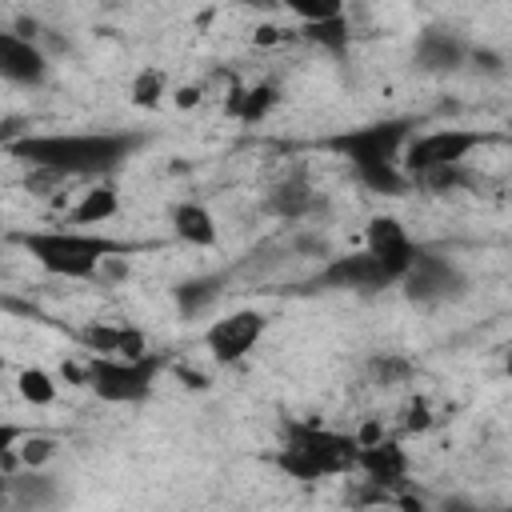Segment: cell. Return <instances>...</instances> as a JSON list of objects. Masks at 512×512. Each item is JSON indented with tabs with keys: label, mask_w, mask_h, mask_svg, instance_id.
Returning a JSON list of instances; mask_svg holds the SVG:
<instances>
[{
	"label": "cell",
	"mask_w": 512,
	"mask_h": 512,
	"mask_svg": "<svg viewBox=\"0 0 512 512\" xmlns=\"http://www.w3.org/2000/svg\"><path fill=\"white\" fill-rule=\"evenodd\" d=\"M140 148H148L144 132L124 128H88V132H28L4 152L12 160H24L32 172L44 176H112L120 172Z\"/></svg>",
	"instance_id": "6da1fadb"
},
{
	"label": "cell",
	"mask_w": 512,
	"mask_h": 512,
	"mask_svg": "<svg viewBox=\"0 0 512 512\" xmlns=\"http://www.w3.org/2000/svg\"><path fill=\"white\" fill-rule=\"evenodd\" d=\"M408 140H412V120L388 116V120L344 128V132L328 136L324 148H332L340 160H348L352 176L368 192H376V196H404L412 188V180L404 172V148H408Z\"/></svg>",
	"instance_id": "7a4b0ae2"
},
{
	"label": "cell",
	"mask_w": 512,
	"mask_h": 512,
	"mask_svg": "<svg viewBox=\"0 0 512 512\" xmlns=\"http://www.w3.org/2000/svg\"><path fill=\"white\" fill-rule=\"evenodd\" d=\"M356 456H360L356 432H340V428L312 424V420H292V424H284L272 464L288 480L316 484V480H336V476L356 472Z\"/></svg>",
	"instance_id": "3957f363"
},
{
	"label": "cell",
	"mask_w": 512,
	"mask_h": 512,
	"mask_svg": "<svg viewBox=\"0 0 512 512\" xmlns=\"http://www.w3.org/2000/svg\"><path fill=\"white\" fill-rule=\"evenodd\" d=\"M12 240L48 276H60V280H96L112 256L132 252L124 240H112V236L88 232V228H36V232H20Z\"/></svg>",
	"instance_id": "277c9868"
},
{
	"label": "cell",
	"mask_w": 512,
	"mask_h": 512,
	"mask_svg": "<svg viewBox=\"0 0 512 512\" xmlns=\"http://www.w3.org/2000/svg\"><path fill=\"white\" fill-rule=\"evenodd\" d=\"M164 368H168L164 352H144V356H132V360L88 356L84 360V388L104 404H140V400L152 396Z\"/></svg>",
	"instance_id": "5b68a950"
},
{
	"label": "cell",
	"mask_w": 512,
	"mask_h": 512,
	"mask_svg": "<svg viewBox=\"0 0 512 512\" xmlns=\"http://www.w3.org/2000/svg\"><path fill=\"white\" fill-rule=\"evenodd\" d=\"M496 140H500L496 132H480V128H432V132H420L404 148V172H408L412 184H424V180H432L440 172L464 168L476 148L496 144Z\"/></svg>",
	"instance_id": "8992f818"
},
{
	"label": "cell",
	"mask_w": 512,
	"mask_h": 512,
	"mask_svg": "<svg viewBox=\"0 0 512 512\" xmlns=\"http://www.w3.org/2000/svg\"><path fill=\"white\" fill-rule=\"evenodd\" d=\"M396 288L416 308H440V304H452V300H460L468 292V276H464V268L452 256L420 248L416 264L404 272V280Z\"/></svg>",
	"instance_id": "52a82bcc"
},
{
	"label": "cell",
	"mask_w": 512,
	"mask_h": 512,
	"mask_svg": "<svg viewBox=\"0 0 512 512\" xmlns=\"http://www.w3.org/2000/svg\"><path fill=\"white\" fill-rule=\"evenodd\" d=\"M308 288H328V292H360V296H372V292H384V288H396V276L368 252H344V256H332Z\"/></svg>",
	"instance_id": "ba28073f"
},
{
	"label": "cell",
	"mask_w": 512,
	"mask_h": 512,
	"mask_svg": "<svg viewBox=\"0 0 512 512\" xmlns=\"http://www.w3.org/2000/svg\"><path fill=\"white\" fill-rule=\"evenodd\" d=\"M268 312L260 308H236V312H224L220 320L208 324L204 332V348L212 352L216 364H240L268 332Z\"/></svg>",
	"instance_id": "9c48e42d"
},
{
	"label": "cell",
	"mask_w": 512,
	"mask_h": 512,
	"mask_svg": "<svg viewBox=\"0 0 512 512\" xmlns=\"http://www.w3.org/2000/svg\"><path fill=\"white\" fill-rule=\"evenodd\" d=\"M356 472L364 476V484H372L380 496H388V492H400V488L408 484L412 460H408V452H404L400 440L380 436V440H372V444H360Z\"/></svg>",
	"instance_id": "30bf717a"
},
{
	"label": "cell",
	"mask_w": 512,
	"mask_h": 512,
	"mask_svg": "<svg viewBox=\"0 0 512 512\" xmlns=\"http://www.w3.org/2000/svg\"><path fill=\"white\" fill-rule=\"evenodd\" d=\"M364 248L396 276V284L404 280V272L416 264L420 256V244L408 236V228L396 220V216H372L368 228H364Z\"/></svg>",
	"instance_id": "8fae6325"
},
{
	"label": "cell",
	"mask_w": 512,
	"mask_h": 512,
	"mask_svg": "<svg viewBox=\"0 0 512 512\" xmlns=\"http://www.w3.org/2000/svg\"><path fill=\"white\" fill-rule=\"evenodd\" d=\"M468 56H472V44L452 28H424L416 36V48H412V64L420 72H428V76L460 72L468 64Z\"/></svg>",
	"instance_id": "7c38bea8"
},
{
	"label": "cell",
	"mask_w": 512,
	"mask_h": 512,
	"mask_svg": "<svg viewBox=\"0 0 512 512\" xmlns=\"http://www.w3.org/2000/svg\"><path fill=\"white\" fill-rule=\"evenodd\" d=\"M48 56L36 40H24L16 32H0V76L16 88H40L48 80Z\"/></svg>",
	"instance_id": "4fadbf2b"
},
{
	"label": "cell",
	"mask_w": 512,
	"mask_h": 512,
	"mask_svg": "<svg viewBox=\"0 0 512 512\" xmlns=\"http://www.w3.org/2000/svg\"><path fill=\"white\" fill-rule=\"evenodd\" d=\"M4 496L16 512H52L60 504V484L56 476H48L44 468H24L20 476L8 472V484H4Z\"/></svg>",
	"instance_id": "5bb4252c"
},
{
	"label": "cell",
	"mask_w": 512,
	"mask_h": 512,
	"mask_svg": "<svg viewBox=\"0 0 512 512\" xmlns=\"http://www.w3.org/2000/svg\"><path fill=\"white\" fill-rule=\"evenodd\" d=\"M80 344L88 356H116V360H132V356L148 352L144 332L128 328V324H88L80 332Z\"/></svg>",
	"instance_id": "9a60e30c"
},
{
	"label": "cell",
	"mask_w": 512,
	"mask_h": 512,
	"mask_svg": "<svg viewBox=\"0 0 512 512\" xmlns=\"http://www.w3.org/2000/svg\"><path fill=\"white\" fill-rule=\"evenodd\" d=\"M168 224H172V236L188 248H212L220 240V228H216V216L208 212V204L200 200H180L172 204L168 212Z\"/></svg>",
	"instance_id": "2e32d148"
},
{
	"label": "cell",
	"mask_w": 512,
	"mask_h": 512,
	"mask_svg": "<svg viewBox=\"0 0 512 512\" xmlns=\"http://www.w3.org/2000/svg\"><path fill=\"white\" fill-rule=\"evenodd\" d=\"M316 208V192L304 176H288L268 192V212L280 220H304Z\"/></svg>",
	"instance_id": "e0dca14e"
},
{
	"label": "cell",
	"mask_w": 512,
	"mask_h": 512,
	"mask_svg": "<svg viewBox=\"0 0 512 512\" xmlns=\"http://www.w3.org/2000/svg\"><path fill=\"white\" fill-rule=\"evenodd\" d=\"M116 212H120V192H116V184H112V180H96V184L76 200L72 224H76V228L104 224V220H112Z\"/></svg>",
	"instance_id": "ac0fdd59"
},
{
	"label": "cell",
	"mask_w": 512,
	"mask_h": 512,
	"mask_svg": "<svg viewBox=\"0 0 512 512\" xmlns=\"http://www.w3.org/2000/svg\"><path fill=\"white\" fill-rule=\"evenodd\" d=\"M276 104H280V88H276L272 80H260V84L240 88V92L228 100V116H236L240 124H260Z\"/></svg>",
	"instance_id": "d6986e66"
},
{
	"label": "cell",
	"mask_w": 512,
	"mask_h": 512,
	"mask_svg": "<svg viewBox=\"0 0 512 512\" xmlns=\"http://www.w3.org/2000/svg\"><path fill=\"white\" fill-rule=\"evenodd\" d=\"M300 36H304V40H312L316 48H324L328 56H344V52L352 48V28H348L344 8H340V12H332V16H320V20H312V24H304V28H300Z\"/></svg>",
	"instance_id": "ffe728a7"
},
{
	"label": "cell",
	"mask_w": 512,
	"mask_h": 512,
	"mask_svg": "<svg viewBox=\"0 0 512 512\" xmlns=\"http://www.w3.org/2000/svg\"><path fill=\"white\" fill-rule=\"evenodd\" d=\"M224 292V276H192L176 288V308L180 316H200L208 304H216Z\"/></svg>",
	"instance_id": "44dd1931"
},
{
	"label": "cell",
	"mask_w": 512,
	"mask_h": 512,
	"mask_svg": "<svg viewBox=\"0 0 512 512\" xmlns=\"http://www.w3.org/2000/svg\"><path fill=\"white\" fill-rule=\"evenodd\" d=\"M168 96V72L160 68V64H144L136 76H132V84H128V100L136 104V108H160V100Z\"/></svg>",
	"instance_id": "7402d4cb"
},
{
	"label": "cell",
	"mask_w": 512,
	"mask_h": 512,
	"mask_svg": "<svg viewBox=\"0 0 512 512\" xmlns=\"http://www.w3.org/2000/svg\"><path fill=\"white\" fill-rule=\"evenodd\" d=\"M16 392H20L28 404L44 408V404H52V400H56L60 384H56L44 368H20V376H16Z\"/></svg>",
	"instance_id": "603a6c76"
},
{
	"label": "cell",
	"mask_w": 512,
	"mask_h": 512,
	"mask_svg": "<svg viewBox=\"0 0 512 512\" xmlns=\"http://www.w3.org/2000/svg\"><path fill=\"white\" fill-rule=\"evenodd\" d=\"M372 376H376V384H404L408 376H412V360L408 356H396V352H380V356H372Z\"/></svg>",
	"instance_id": "cb8c5ba5"
},
{
	"label": "cell",
	"mask_w": 512,
	"mask_h": 512,
	"mask_svg": "<svg viewBox=\"0 0 512 512\" xmlns=\"http://www.w3.org/2000/svg\"><path fill=\"white\" fill-rule=\"evenodd\" d=\"M52 452H56V440H48V436H40V432H28L24 444L16 448V464H24V468H44V464L52 460Z\"/></svg>",
	"instance_id": "d4e9b609"
},
{
	"label": "cell",
	"mask_w": 512,
	"mask_h": 512,
	"mask_svg": "<svg viewBox=\"0 0 512 512\" xmlns=\"http://www.w3.org/2000/svg\"><path fill=\"white\" fill-rule=\"evenodd\" d=\"M412 432H424V428H432V416H428V404L424 400H412L408 404V420H404Z\"/></svg>",
	"instance_id": "484cf974"
},
{
	"label": "cell",
	"mask_w": 512,
	"mask_h": 512,
	"mask_svg": "<svg viewBox=\"0 0 512 512\" xmlns=\"http://www.w3.org/2000/svg\"><path fill=\"white\" fill-rule=\"evenodd\" d=\"M468 60H476V68H484V72H500V56L496 52H488V48H472V56Z\"/></svg>",
	"instance_id": "4316f807"
},
{
	"label": "cell",
	"mask_w": 512,
	"mask_h": 512,
	"mask_svg": "<svg viewBox=\"0 0 512 512\" xmlns=\"http://www.w3.org/2000/svg\"><path fill=\"white\" fill-rule=\"evenodd\" d=\"M192 104H200V88H180L176 92V108H192Z\"/></svg>",
	"instance_id": "83f0119b"
}]
</instances>
